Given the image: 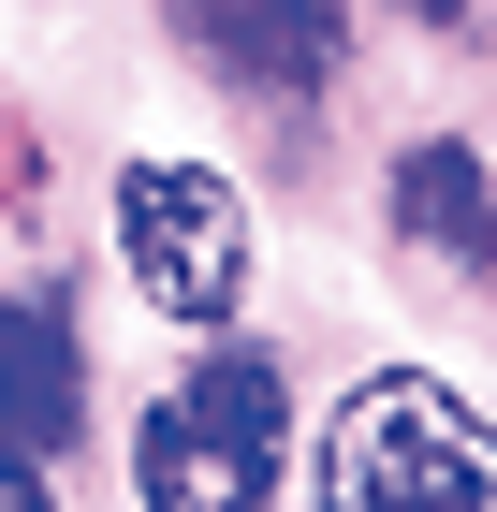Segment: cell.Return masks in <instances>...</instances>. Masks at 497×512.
<instances>
[{"mask_svg":"<svg viewBox=\"0 0 497 512\" xmlns=\"http://www.w3.org/2000/svg\"><path fill=\"white\" fill-rule=\"evenodd\" d=\"M88 425V366H74V322L44 293H0V439L15 454H74Z\"/></svg>","mask_w":497,"mask_h":512,"instance_id":"5b68a950","label":"cell"},{"mask_svg":"<svg viewBox=\"0 0 497 512\" xmlns=\"http://www.w3.org/2000/svg\"><path fill=\"white\" fill-rule=\"evenodd\" d=\"M410 15H439V30H454V15H483V0H410Z\"/></svg>","mask_w":497,"mask_h":512,"instance_id":"ba28073f","label":"cell"},{"mask_svg":"<svg viewBox=\"0 0 497 512\" xmlns=\"http://www.w3.org/2000/svg\"><path fill=\"white\" fill-rule=\"evenodd\" d=\"M117 264H132V293H147L161 322H205V337H220L234 293H249V205H234V176H205V161H132V176H117Z\"/></svg>","mask_w":497,"mask_h":512,"instance_id":"3957f363","label":"cell"},{"mask_svg":"<svg viewBox=\"0 0 497 512\" xmlns=\"http://www.w3.org/2000/svg\"><path fill=\"white\" fill-rule=\"evenodd\" d=\"M44 498V454H15V439H0V512H30Z\"/></svg>","mask_w":497,"mask_h":512,"instance_id":"52a82bcc","label":"cell"},{"mask_svg":"<svg viewBox=\"0 0 497 512\" xmlns=\"http://www.w3.org/2000/svg\"><path fill=\"white\" fill-rule=\"evenodd\" d=\"M278 469H293V395H278L264 352H205L132 425V498H161V512H234V498H264Z\"/></svg>","mask_w":497,"mask_h":512,"instance_id":"7a4b0ae2","label":"cell"},{"mask_svg":"<svg viewBox=\"0 0 497 512\" xmlns=\"http://www.w3.org/2000/svg\"><path fill=\"white\" fill-rule=\"evenodd\" d=\"M395 235H410L424 264L483 278V264H497V191H483V161H468V147H410V161H395Z\"/></svg>","mask_w":497,"mask_h":512,"instance_id":"8992f818","label":"cell"},{"mask_svg":"<svg viewBox=\"0 0 497 512\" xmlns=\"http://www.w3.org/2000/svg\"><path fill=\"white\" fill-rule=\"evenodd\" d=\"M176 30H191L234 88H264V103H322L337 59H351L337 0H176Z\"/></svg>","mask_w":497,"mask_h":512,"instance_id":"277c9868","label":"cell"},{"mask_svg":"<svg viewBox=\"0 0 497 512\" xmlns=\"http://www.w3.org/2000/svg\"><path fill=\"white\" fill-rule=\"evenodd\" d=\"M307 483H322V498H366V512H454V498H497V425L468 410L454 381L381 366L366 395H337Z\"/></svg>","mask_w":497,"mask_h":512,"instance_id":"6da1fadb","label":"cell"}]
</instances>
